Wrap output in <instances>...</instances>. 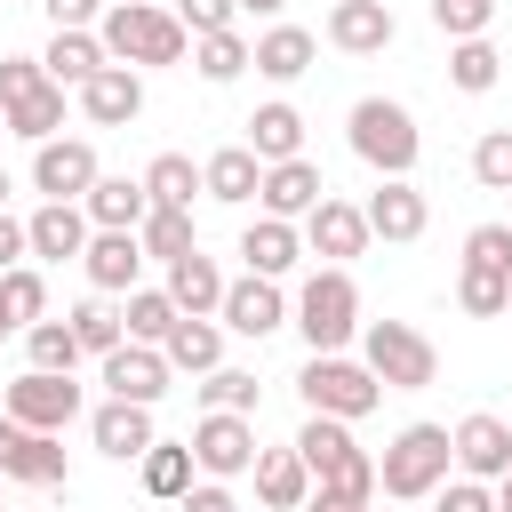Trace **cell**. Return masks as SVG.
<instances>
[{
    "instance_id": "39",
    "label": "cell",
    "mask_w": 512,
    "mask_h": 512,
    "mask_svg": "<svg viewBox=\"0 0 512 512\" xmlns=\"http://www.w3.org/2000/svg\"><path fill=\"white\" fill-rule=\"evenodd\" d=\"M456 304H464L472 320L512 312V272H496V264H464V272H456Z\"/></svg>"
},
{
    "instance_id": "23",
    "label": "cell",
    "mask_w": 512,
    "mask_h": 512,
    "mask_svg": "<svg viewBox=\"0 0 512 512\" xmlns=\"http://www.w3.org/2000/svg\"><path fill=\"white\" fill-rule=\"evenodd\" d=\"M200 184H208V200H224V208H248V200L264 192V160H256L248 144H216V152L200 160Z\"/></svg>"
},
{
    "instance_id": "21",
    "label": "cell",
    "mask_w": 512,
    "mask_h": 512,
    "mask_svg": "<svg viewBox=\"0 0 512 512\" xmlns=\"http://www.w3.org/2000/svg\"><path fill=\"white\" fill-rule=\"evenodd\" d=\"M264 168H280V160H304V112L288 104V96H272V104H256L248 112V136H240Z\"/></svg>"
},
{
    "instance_id": "43",
    "label": "cell",
    "mask_w": 512,
    "mask_h": 512,
    "mask_svg": "<svg viewBox=\"0 0 512 512\" xmlns=\"http://www.w3.org/2000/svg\"><path fill=\"white\" fill-rule=\"evenodd\" d=\"M0 304H8V320H16V328H32V320H48V280H40L32 264L0 272Z\"/></svg>"
},
{
    "instance_id": "16",
    "label": "cell",
    "mask_w": 512,
    "mask_h": 512,
    "mask_svg": "<svg viewBox=\"0 0 512 512\" xmlns=\"http://www.w3.org/2000/svg\"><path fill=\"white\" fill-rule=\"evenodd\" d=\"M144 240L136 232H96L88 240V256H80V272H88V288L96 296H128V288H144Z\"/></svg>"
},
{
    "instance_id": "33",
    "label": "cell",
    "mask_w": 512,
    "mask_h": 512,
    "mask_svg": "<svg viewBox=\"0 0 512 512\" xmlns=\"http://www.w3.org/2000/svg\"><path fill=\"white\" fill-rule=\"evenodd\" d=\"M160 352H168V368L208 376V368H224V328H216V320H176V336H168Z\"/></svg>"
},
{
    "instance_id": "57",
    "label": "cell",
    "mask_w": 512,
    "mask_h": 512,
    "mask_svg": "<svg viewBox=\"0 0 512 512\" xmlns=\"http://www.w3.org/2000/svg\"><path fill=\"white\" fill-rule=\"evenodd\" d=\"M8 192H16V184H8V168H0V208H8Z\"/></svg>"
},
{
    "instance_id": "50",
    "label": "cell",
    "mask_w": 512,
    "mask_h": 512,
    "mask_svg": "<svg viewBox=\"0 0 512 512\" xmlns=\"http://www.w3.org/2000/svg\"><path fill=\"white\" fill-rule=\"evenodd\" d=\"M176 512H240V504H232V480H192L176 496Z\"/></svg>"
},
{
    "instance_id": "38",
    "label": "cell",
    "mask_w": 512,
    "mask_h": 512,
    "mask_svg": "<svg viewBox=\"0 0 512 512\" xmlns=\"http://www.w3.org/2000/svg\"><path fill=\"white\" fill-rule=\"evenodd\" d=\"M136 240H144V256L152 264H176V256H192L200 240H192V208H152L144 224H136Z\"/></svg>"
},
{
    "instance_id": "62",
    "label": "cell",
    "mask_w": 512,
    "mask_h": 512,
    "mask_svg": "<svg viewBox=\"0 0 512 512\" xmlns=\"http://www.w3.org/2000/svg\"><path fill=\"white\" fill-rule=\"evenodd\" d=\"M504 224H512V216H504Z\"/></svg>"
},
{
    "instance_id": "41",
    "label": "cell",
    "mask_w": 512,
    "mask_h": 512,
    "mask_svg": "<svg viewBox=\"0 0 512 512\" xmlns=\"http://www.w3.org/2000/svg\"><path fill=\"white\" fill-rule=\"evenodd\" d=\"M192 392H200V408H216V416H256V392H264V384H256L248 368H208Z\"/></svg>"
},
{
    "instance_id": "7",
    "label": "cell",
    "mask_w": 512,
    "mask_h": 512,
    "mask_svg": "<svg viewBox=\"0 0 512 512\" xmlns=\"http://www.w3.org/2000/svg\"><path fill=\"white\" fill-rule=\"evenodd\" d=\"M296 392H304L312 416H336V424H360L384 400V384L368 376V360H344V352H312L304 376H296Z\"/></svg>"
},
{
    "instance_id": "18",
    "label": "cell",
    "mask_w": 512,
    "mask_h": 512,
    "mask_svg": "<svg viewBox=\"0 0 512 512\" xmlns=\"http://www.w3.org/2000/svg\"><path fill=\"white\" fill-rule=\"evenodd\" d=\"M168 376H176V368H168L160 344H120V352L104 360V392H112V400H136V408H152V400L168 392Z\"/></svg>"
},
{
    "instance_id": "42",
    "label": "cell",
    "mask_w": 512,
    "mask_h": 512,
    "mask_svg": "<svg viewBox=\"0 0 512 512\" xmlns=\"http://www.w3.org/2000/svg\"><path fill=\"white\" fill-rule=\"evenodd\" d=\"M24 488H72V464H64V432H32L24 440V464H16Z\"/></svg>"
},
{
    "instance_id": "28",
    "label": "cell",
    "mask_w": 512,
    "mask_h": 512,
    "mask_svg": "<svg viewBox=\"0 0 512 512\" xmlns=\"http://www.w3.org/2000/svg\"><path fill=\"white\" fill-rule=\"evenodd\" d=\"M40 64H48V80H56V88H72V96H80L112 56H104V40H96V32H56V40L40 48Z\"/></svg>"
},
{
    "instance_id": "5",
    "label": "cell",
    "mask_w": 512,
    "mask_h": 512,
    "mask_svg": "<svg viewBox=\"0 0 512 512\" xmlns=\"http://www.w3.org/2000/svg\"><path fill=\"white\" fill-rule=\"evenodd\" d=\"M344 136H352V152H360L376 176H408V168H416V152H424L416 112H408V104H392V96H360V104L344 112Z\"/></svg>"
},
{
    "instance_id": "17",
    "label": "cell",
    "mask_w": 512,
    "mask_h": 512,
    "mask_svg": "<svg viewBox=\"0 0 512 512\" xmlns=\"http://www.w3.org/2000/svg\"><path fill=\"white\" fill-rule=\"evenodd\" d=\"M232 336H272V328H288V296H280V280H256V272H240L232 288H224V312H216Z\"/></svg>"
},
{
    "instance_id": "54",
    "label": "cell",
    "mask_w": 512,
    "mask_h": 512,
    "mask_svg": "<svg viewBox=\"0 0 512 512\" xmlns=\"http://www.w3.org/2000/svg\"><path fill=\"white\" fill-rule=\"evenodd\" d=\"M496 512H512V472H504V480H496Z\"/></svg>"
},
{
    "instance_id": "24",
    "label": "cell",
    "mask_w": 512,
    "mask_h": 512,
    "mask_svg": "<svg viewBox=\"0 0 512 512\" xmlns=\"http://www.w3.org/2000/svg\"><path fill=\"white\" fill-rule=\"evenodd\" d=\"M296 256H304V224L256 216V224L240 232V264H248L256 280H280V272H296Z\"/></svg>"
},
{
    "instance_id": "29",
    "label": "cell",
    "mask_w": 512,
    "mask_h": 512,
    "mask_svg": "<svg viewBox=\"0 0 512 512\" xmlns=\"http://www.w3.org/2000/svg\"><path fill=\"white\" fill-rule=\"evenodd\" d=\"M312 56H320V40H312L304 24H272V32H256V72H264V80H280V88H288V80H304V72H312Z\"/></svg>"
},
{
    "instance_id": "59",
    "label": "cell",
    "mask_w": 512,
    "mask_h": 512,
    "mask_svg": "<svg viewBox=\"0 0 512 512\" xmlns=\"http://www.w3.org/2000/svg\"><path fill=\"white\" fill-rule=\"evenodd\" d=\"M0 512H8V496H0Z\"/></svg>"
},
{
    "instance_id": "22",
    "label": "cell",
    "mask_w": 512,
    "mask_h": 512,
    "mask_svg": "<svg viewBox=\"0 0 512 512\" xmlns=\"http://www.w3.org/2000/svg\"><path fill=\"white\" fill-rule=\"evenodd\" d=\"M160 288L176 296V312H184V320H216L232 280L216 272V256H200V248H192V256H176V264H168V280H160Z\"/></svg>"
},
{
    "instance_id": "46",
    "label": "cell",
    "mask_w": 512,
    "mask_h": 512,
    "mask_svg": "<svg viewBox=\"0 0 512 512\" xmlns=\"http://www.w3.org/2000/svg\"><path fill=\"white\" fill-rule=\"evenodd\" d=\"M232 16H240V0H176V24H184L192 40H208V32H240Z\"/></svg>"
},
{
    "instance_id": "9",
    "label": "cell",
    "mask_w": 512,
    "mask_h": 512,
    "mask_svg": "<svg viewBox=\"0 0 512 512\" xmlns=\"http://www.w3.org/2000/svg\"><path fill=\"white\" fill-rule=\"evenodd\" d=\"M0 416H16L24 432H64L80 416V384L72 376H48V368H24L8 384V400H0Z\"/></svg>"
},
{
    "instance_id": "56",
    "label": "cell",
    "mask_w": 512,
    "mask_h": 512,
    "mask_svg": "<svg viewBox=\"0 0 512 512\" xmlns=\"http://www.w3.org/2000/svg\"><path fill=\"white\" fill-rule=\"evenodd\" d=\"M0 336H24V328H16V320H8V304H0Z\"/></svg>"
},
{
    "instance_id": "37",
    "label": "cell",
    "mask_w": 512,
    "mask_h": 512,
    "mask_svg": "<svg viewBox=\"0 0 512 512\" xmlns=\"http://www.w3.org/2000/svg\"><path fill=\"white\" fill-rule=\"evenodd\" d=\"M144 192H152V208H192V192H208V184H200L192 152H160L144 168Z\"/></svg>"
},
{
    "instance_id": "13",
    "label": "cell",
    "mask_w": 512,
    "mask_h": 512,
    "mask_svg": "<svg viewBox=\"0 0 512 512\" xmlns=\"http://www.w3.org/2000/svg\"><path fill=\"white\" fill-rule=\"evenodd\" d=\"M24 240H32V256H40V264H64V256H88L96 224H88V208H80V200H40V208L24 216Z\"/></svg>"
},
{
    "instance_id": "31",
    "label": "cell",
    "mask_w": 512,
    "mask_h": 512,
    "mask_svg": "<svg viewBox=\"0 0 512 512\" xmlns=\"http://www.w3.org/2000/svg\"><path fill=\"white\" fill-rule=\"evenodd\" d=\"M176 296L168 288H128V304H120V328H128V344H168L176 336Z\"/></svg>"
},
{
    "instance_id": "47",
    "label": "cell",
    "mask_w": 512,
    "mask_h": 512,
    "mask_svg": "<svg viewBox=\"0 0 512 512\" xmlns=\"http://www.w3.org/2000/svg\"><path fill=\"white\" fill-rule=\"evenodd\" d=\"M32 88H48V64H40V56H0V112L24 104Z\"/></svg>"
},
{
    "instance_id": "4",
    "label": "cell",
    "mask_w": 512,
    "mask_h": 512,
    "mask_svg": "<svg viewBox=\"0 0 512 512\" xmlns=\"http://www.w3.org/2000/svg\"><path fill=\"white\" fill-rule=\"evenodd\" d=\"M288 320L304 328V344H312V352H344V344L368 328V320H360V288H352V272H344V264H320V272L296 288Z\"/></svg>"
},
{
    "instance_id": "49",
    "label": "cell",
    "mask_w": 512,
    "mask_h": 512,
    "mask_svg": "<svg viewBox=\"0 0 512 512\" xmlns=\"http://www.w3.org/2000/svg\"><path fill=\"white\" fill-rule=\"evenodd\" d=\"M432 512H496V488H488V480H464V472H456V480H448V488L432 496Z\"/></svg>"
},
{
    "instance_id": "61",
    "label": "cell",
    "mask_w": 512,
    "mask_h": 512,
    "mask_svg": "<svg viewBox=\"0 0 512 512\" xmlns=\"http://www.w3.org/2000/svg\"><path fill=\"white\" fill-rule=\"evenodd\" d=\"M360 512H368V504H360Z\"/></svg>"
},
{
    "instance_id": "48",
    "label": "cell",
    "mask_w": 512,
    "mask_h": 512,
    "mask_svg": "<svg viewBox=\"0 0 512 512\" xmlns=\"http://www.w3.org/2000/svg\"><path fill=\"white\" fill-rule=\"evenodd\" d=\"M464 264H496V272H512V224H472V232H464Z\"/></svg>"
},
{
    "instance_id": "25",
    "label": "cell",
    "mask_w": 512,
    "mask_h": 512,
    "mask_svg": "<svg viewBox=\"0 0 512 512\" xmlns=\"http://www.w3.org/2000/svg\"><path fill=\"white\" fill-rule=\"evenodd\" d=\"M88 440H96L112 464H128V456H144L160 432H152V408H136V400H104V408L88 416Z\"/></svg>"
},
{
    "instance_id": "55",
    "label": "cell",
    "mask_w": 512,
    "mask_h": 512,
    "mask_svg": "<svg viewBox=\"0 0 512 512\" xmlns=\"http://www.w3.org/2000/svg\"><path fill=\"white\" fill-rule=\"evenodd\" d=\"M240 8H256V16H280V8H288V0H240Z\"/></svg>"
},
{
    "instance_id": "52",
    "label": "cell",
    "mask_w": 512,
    "mask_h": 512,
    "mask_svg": "<svg viewBox=\"0 0 512 512\" xmlns=\"http://www.w3.org/2000/svg\"><path fill=\"white\" fill-rule=\"evenodd\" d=\"M24 256H32V240H24V216H8V208H0V272H16Z\"/></svg>"
},
{
    "instance_id": "11",
    "label": "cell",
    "mask_w": 512,
    "mask_h": 512,
    "mask_svg": "<svg viewBox=\"0 0 512 512\" xmlns=\"http://www.w3.org/2000/svg\"><path fill=\"white\" fill-rule=\"evenodd\" d=\"M360 216H368V232H376V240L408 248V240H424V224H432V200H424L408 176H376V192L360 200Z\"/></svg>"
},
{
    "instance_id": "60",
    "label": "cell",
    "mask_w": 512,
    "mask_h": 512,
    "mask_svg": "<svg viewBox=\"0 0 512 512\" xmlns=\"http://www.w3.org/2000/svg\"><path fill=\"white\" fill-rule=\"evenodd\" d=\"M0 136H8V120H0Z\"/></svg>"
},
{
    "instance_id": "3",
    "label": "cell",
    "mask_w": 512,
    "mask_h": 512,
    "mask_svg": "<svg viewBox=\"0 0 512 512\" xmlns=\"http://www.w3.org/2000/svg\"><path fill=\"white\" fill-rule=\"evenodd\" d=\"M296 456L312 464V488H328V496H344V504H368V496H376V456L352 440V424H336V416H304Z\"/></svg>"
},
{
    "instance_id": "26",
    "label": "cell",
    "mask_w": 512,
    "mask_h": 512,
    "mask_svg": "<svg viewBox=\"0 0 512 512\" xmlns=\"http://www.w3.org/2000/svg\"><path fill=\"white\" fill-rule=\"evenodd\" d=\"M80 208H88L96 232H136V224L152 216V192H144V176H96V192H88Z\"/></svg>"
},
{
    "instance_id": "8",
    "label": "cell",
    "mask_w": 512,
    "mask_h": 512,
    "mask_svg": "<svg viewBox=\"0 0 512 512\" xmlns=\"http://www.w3.org/2000/svg\"><path fill=\"white\" fill-rule=\"evenodd\" d=\"M256 416H200L192 424V464H200V480H240V472H256Z\"/></svg>"
},
{
    "instance_id": "35",
    "label": "cell",
    "mask_w": 512,
    "mask_h": 512,
    "mask_svg": "<svg viewBox=\"0 0 512 512\" xmlns=\"http://www.w3.org/2000/svg\"><path fill=\"white\" fill-rule=\"evenodd\" d=\"M24 360H32V368H48V376H72L88 352H80L72 320H32V328H24Z\"/></svg>"
},
{
    "instance_id": "45",
    "label": "cell",
    "mask_w": 512,
    "mask_h": 512,
    "mask_svg": "<svg viewBox=\"0 0 512 512\" xmlns=\"http://www.w3.org/2000/svg\"><path fill=\"white\" fill-rule=\"evenodd\" d=\"M432 24H440L448 40H488V24H496V0H432Z\"/></svg>"
},
{
    "instance_id": "6",
    "label": "cell",
    "mask_w": 512,
    "mask_h": 512,
    "mask_svg": "<svg viewBox=\"0 0 512 512\" xmlns=\"http://www.w3.org/2000/svg\"><path fill=\"white\" fill-rule=\"evenodd\" d=\"M360 360H368V376H376L384 392H424V384H440V344H432L424 328H408V320H368V328H360Z\"/></svg>"
},
{
    "instance_id": "30",
    "label": "cell",
    "mask_w": 512,
    "mask_h": 512,
    "mask_svg": "<svg viewBox=\"0 0 512 512\" xmlns=\"http://www.w3.org/2000/svg\"><path fill=\"white\" fill-rule=\"evenodd\" d=\"M136 464H144V496H160V504H176V496L200 480V464H192V440H152Z\"/></svg>"
},
{
    "instance_id": "15",
    "label": "cell",
    "mask_w": 512,
    "mask_h": 512,
    "mask_svg": "<svg viewBox=\"0 0 512 512\" xmlns=\"http://www.w3.org/2000/svg\"><path fill=\"white\" fill-rule=\"evenodd\" d=\"M368 240H376V232H368V216H360L352 200H336V192H328V200L304 216V248H312V256H328V264L368 256Z\"/></svg>"
},
{
    "instance_id": "27",
    "label": "cell",
    "mask_w": 512,
    "mask_h": 512,
    "mask_svg": "<svg viewBox=\"0 0 512 512\" xmlns=\"http://www.w3.org/2000/svg\"><path fill=\"white\" fill-rule=\"evenodd\" d=\"M304 496H312V464L296 456V440H288V448H264V456H256V504L304 512Z\"/></svg>"
},
{
    "instance_id": "44",
    "label": "cell",
    "mask_w": 512,
    "mask_h": 512,
    "mask_svg": "<svg viewBox=\"0 0 512 512\" xmlns=\"http://www.w3.org/2000/svg\"><path fill=\"white\" fill-rule=\"evenodd\" d=\"M472 184L480 192H512V128H488L472 144Z\"/></svg>"
},
{
    "instance_id": "19",
    "label": "cell",
    "mask_w": 512,
    "mask_h": 512,
    "mask_svg": "<svg viewBox=\"0 0 512 512\" xmlns=\"http://www.w3.org/2000/svg\"><path fill=\"white\" fill-rule=\"evenodd\" d=\"M392 8L384 0H336L328 8V48H344V56H384L392 48Z\"/></svg>"
},
{
    "instance_id": "32",
    "label": "cell",
    "mask_w": 512,
    "mask_h": 512,
    "mask_svg": "<svg viewBox=\"0 0 512 512\" xmlns=\"http://www.w3.org/2000/svg\"><path fill=\"white\" fill-rule=\"evenodd\" d=\"M248 64H256V40H240V32H208V40H192V72H200L208 88H232Z\"/></svg>"
},
{
    "instance_id": "34",
    "label": "cell",
    "mask_w": 512,
    "mask_h": 512,
    "mask_svg": "<svg viewBox=\"0 0 512 512\" xmlns=\"http://www.w3.org/2000/svg\"><path fill=\"white\" fill-rule=\"evenodd\" d=\"M64 320H72V336H80V352H88V360H112V352L128 344V328H120V312H112L104 296H80Z\"/></svg>"
},
{
    "instance_id": "10",
    "label": "cell",
    "mask_w": 512,
    "mask_h": 512,
    "mask_svg": "<svg viewBox=\"0 0 512 512\" xmlns=\"http://www.w3.org/2000/svg\"><path fill=\"white\" fill-rule=\"evenodd\" d=\"M96 144L88 136H48V144H32V192H48V200H88L96 192Z\"/></svg>"
},
{
    "instance_id": "36",
    "label": "cell",
    "mask_w": 512,
    "mask_h": 512,
    "mask_svg": "<svg viewBox=\"0 0 512 512\" xmlns=\"http://www.w3.org/2000/svg\"><path fill=\"white\" fill-rule=\"evenodd\" d=\"M0 120H8V136H24V144H48V136L64 128V88L48 80V88H32L24 104H8Z\"/></svg>"
},
{
    "instance_id": "20",
    "label": "cell",
    "mask_w": 512,
    "mask_h": 512,
    "mask_svg": "<svg viewBox=\"0 0 512 512\" xmlns=\"http://www.w3.org/2000/svg\"><path fill=\"white\" fill-rule=\"evenodd\" d=\"M80 112H88L96 128H128V120L144 112V72H136V64H104V72L80 88Z\"/></svg>"
},
{
    "instance_id": "12",
    "label": "cell",
    "mask_w": 512,
    "mask_h": 512,
    "mask_svg": "<svg viewBox=\"0 0 512 512\" xmlns=\"http://www.w3.org/2000/svg\"><path fill=\"white\" fill-rule=\"evenodd\" d=\"M448 440H456V472H464V480H488V488H496V480L512 472V424H504V416L472 408Z\"/></svg>"
},
{
    "instance_id": "2",
    "label": "cell",
    "mask_w": 512,
    "mask_h": 512,
    "mask_svg": "<svg viewBox=\"0 0 512 512\" xmlns=\"http://www.w3.org/2000/svg\"><path fill=\"white\" fill-rule=\"evenodd\" d=\"M96 40H104L112 64H136V72L184 64V56H192V32L176 24V8H152V0H112L104 24H96Z\"/></svg>"
},
{
    "instance_id": "51",
    "label": "cell",
    "mask_w": 512,
    "mask_h": 512,
    "mask_svg": "<svg viewBox=\"0 0 512 512\" xmlns=\"http://www.w3.org/2000/svg\"><path fill=\"white\" fill-rule=\"evenodd\" d=\"M40 8L56 16V32H88V24H104L112 0H40Z\"/></svg>"
},
{
    "instance_id": "58",
    "label": "cell",
    "mask_w": 512,
    "mask_h": 512,
    "mask_svg": "<svg viewBox=\"0 0 512 512\" xmlns=\"http://www.w3.org/2000/svg\"><path fill=\"white\" fill-rule=\"evenodd\" d=\"M400 512H416V504H400Z\"/></svg>"
},
{
    "instance_id": "1",
    "label": "cell",
    "mask_w": 512,
    "mask_h": 512,
    "mask_svg": "<svg viewBox=\"0 0 512 512\" xmlns=\"http://www.w3.org/2000/svg\"><path fill=\"white\" fill-rule=\"evenodd\" d=\"M448 480H456V440H448V424H400L392 448L376 456V488H384L392 504H432Z\"/></svg>"
},
{
    "instance_id": "53",
    "label": "cell",
    "mask_w": 512,
    "mask_h": 512,
    "mask_svg": "<svg viewBox=\"0 0 512 512\" xmlns=\"http://www.w3.org/2000/svg\"><path fill=\"white\" fill-rule=\"evenodd\" d=\"M24 440H32V432H24L16 416H0V480H16V464H24Z\"/></svg>"
},
{
    "instance_id": "40",
    "label": "cell",
    "mask_w": 512,
    "mask_h": 512,
    "mask_svg": "<svg viewBox=\"0 0 512 512\" xmlns=\"http://www.w3.org/2000/svg\"><path fill=\"white\" fill-rule=\"evenodd\" d=\"M448 80H456L464 96H488V88L504 80V56H496L488 40H448Z\"/></svg>"
},
{
    "instance_id": "14",
    "label": "cell",
    "mask_w": 512,
    "mask_h": 512,
    "mask_svg": "<svg viewBox=\"0 0 512 512\" xmlns=\"http://www.w3.org/2000/svg\"><path fill=\"white\" fill-rule=\"evenodd\" d=\"M320 200H328V176H320V160H280V168H264V192H256V208H264V216H280V224H304Z\"/></svg>"
}]
</instances>
